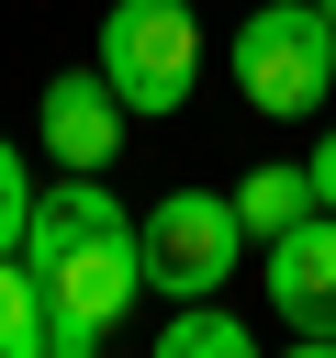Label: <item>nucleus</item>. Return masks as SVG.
Segmentation results:
<instances>
[{
	"instance_id": "4",
	"label": "nucleus",
	"mask_w": 336,
	"mask_h": 358,
	"mask_svg": "<svg viewBox=\"0 0 336 358\" xmlns=\"http://www.w3.org/2000/svg\"><path fill=\"white\" fill-rule=\"evenodd\" d=\"M146 224V291L157 302H202L246 268V224H235V190H157Z\"/></svg>"
},
{
	"instance_id": "10",
	"label": "nucleus",
	"mask_w": 336,
	"mask_h": 358,
	"mask_svg": "<svg viewBox=\"0 0 336 358\" xmlns=\"http://www.w3.org/2000/svg\"><path fill=\"white\" fill-rule=\"evenodd\" d=\"M22 224H34V168H22V145L0 134V246H22Z\"/></svg>"
},
{
	"instance_id": "9",
	"label": "nucleus",
	"mask_w": 336,
	"mask_h": 358,
	"mask_svg": "<svg viewBox=\"0 0 336 358\" xmlns=\"http://www.w3.org/2000/svg\"><path fill=\"white\" fill-rule=\"evenodd\" d=\"M0 358H45V280L22 268V246H0Z\"/></svg>"
},
{
	"instance_id": "7",
	"label": "nucleus",
	"mask_w": 336,
	"mask_h": 358,
	"mask_svg": "<svg viewBox=\"0 0 336 358\" xmlns=\"http://www.w3.org/2000/svg\"><path fill=\"white\" fill-rule=\"evenodd\" d=\"M302 213H314V168H280V157H269V168H246V179H235V224H246V246L291 235Z\"/></svg>"
},
{
	"instance_id": "6",
	"label": "nucleus",
	"mask_w": 336,
	"mask_h": 358,
	"mask_svg": "<svg viewBox=\"0 0 336 358\" xmlns=\"http://www.w3.org/2000/svg\"><path fill=\"white\" fill-rule=\"evenodd\" d=\"M123 90L101 78V67H56L45 78V101H34V134H45V157L56 168H112L123 157Z\"/></svg>"
},
{
	"instance_id": "1",
	"label": "nucleus",
	"mask_w": 336,
	"mask_h": 358,
	"mask_svg": "<svg viewBox=\"0 0 336 358\" xmlns=\"http://www.w3.org/2000/svg\"><path fill=\"white\" fill-rule=\"evenodd\" d=\"M22 268L45 280V358H90L146 291V224L101 190V168H56V190H34Z\"/></svg>"
},
{
	"instance_id": "3",
	"label": "nucleus",
	"mask_w": 336,
	"mask_h": 358,
	"mask_svg": "<svg viewBox=\"0 0 336 358\" xmlns=\"http://www.w3.org/2000/svg\"><path fill=\"white\" fill-rule=\"evenodd\" d=\"M90 67L123 90L134 123H168V112L190 101V78H202V11H190V0H112Z\"/></svg>"
},
{
	"instance_id": "12",
	"label": "nucleus",
	"mask_w": 336,
	"mask_h": 358,
	"mask_svg": "<svg viewBox=\"0 0 336 358\" xmlns=\"http://www.w3.org/2000/svg\"><path fill=\"white\" fill-rule=\"evenodd\" d=\"M314 11H325V22H336V0H314Z\"/></svg>"
},
{
	"instance_id": "2",
	"label": "nucleus",
	"mask_w": 336,
	"mask_h": 358,
	"mask_svg": "<svg viewBox=\"0 0 336 358\" xmlns=\"http://www.w3.org/2000/svg\"><path fill=\"white\" fill-rule=\"evenodd\" d=\"M235 101L269 123H302L336 101V22L314 0H258L235 22Z\"/></svg>"
},
{
	"instance_id": "11",
	"label": "nucleus",
	"mask_w": 336,
	"mask_h": 358,
	"mask_svg": "<svg viewBox=\"0 0 336 358\" xmlns=\"http://www.w3.org/2000/svg\"><path fill=\"white\" fill-rule=\"evenodd\" d=\"M302 168H314V201H325V213H336V134H325V145H314V157H302Z\"/></svg>"
},
{
	"instance_id": "5",
	"label": "nucleus",
	"mask_w": 336,
	"mask_h": 358,
	"mask_svg": "<svg viewBox=\"0 0 336 358\" xmlns=\"http://www.w3.org/2000/svg\"><path fill=\"white\" fill-rule=\"evenodd\" d=\"M269 313L302 358H336V213L325 201L291 235H269Z\"/></svg>"
},
{
	"instance_id": "8",
	"label": "nucleus",
	"mask_w": 336,
	"mask_h": 358,
	"mask_svg": "<svg viewBox=\"0 0 336 358\" xmlns=\"http://www.w3.org/2000/svg\"><path fill=\"white\" fill-rule=\"evenodd\" d=\"M157 358H246V313H224V302L202 291V302H179V313L157 324Z\"/></svg>"
}]
</instances>
